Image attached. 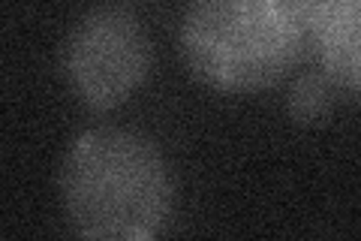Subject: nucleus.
I'll list each match as a JSON object with an SVG mask.
<instances>
[{
  "instance_id": "f257e3e1",
  "label": "nucleus",
  "mask_w": 361,
  "mask_h": 241,
  "mask_svg": "<svg viewBox=\"0 0 361 241\" xmlns=\"http://www.w3.org/2000/svg\"><path fill=\"white\" fill-rule=\"evenodd\" d=\"M61 202L75 235L148 241L172 211V175L151 139L133 130H87L61 166Z\"/></svg>"
},
{
  "instance_id": "f03ea898",
  "label": "nucleus",
  "mask_w": 361,
  "mask_h": 241,
  "mask_svg": "<svg viewBox=\"0 0 361 241\" xmlns=\"http://www.w3.org/2000/svg\"><path fill=\"white\" fill-rule=\"evenodd\" d=\"M313 0H193L180 54L199 82L226 94L277 85L307 42Z\"/></svg>"
},
{
  "instance_id": "7ed1b4c3",
  "label": "nucleus",
  "mask_w": 361,
  "mask_h": 241,
  "mask_svg": "<svg viewBox=\"0 0 361 241\" xmlns=\"http://www.w3.org/2000/svg\"><path fill=\"white\" fill-rule=\"evenodd\" d=\"M61 70L87 109H115L148 78L151 40L130 9L94 6L66 33Z\"/></svg>"
},
{
  "instance_id": "20e7f679",
  "label": "nucleus",
  "mask_w": 361,
  "mask_h": 241,
  "mask_svg": "<svg viewBox=\"0 0 361 241\" xmlns=\"http://www.w3.org/2000/svg\"><path fill=\"white\" fill-rule=\"evenodd\" d=\"M307 40L325 73L361 94V0H313Z\"/></svg>"
},
{
  "instance_id": "39448f33",
  "label": "nucleus",
  "mask_w": 361,
  "mask_h": 241,
  "mask_svg": "<svg viewBox=\"0 0 361 241\" xmlns=\"http://www.w3.org/2000/svg\"><path fill=\"white\" fill-rule=\"evenodd\" d=\"M289 114L298 124H316L322 121L331 109V76L307 73L292 85V94L286 102Z\"/></svg>"
}]
</instances>
